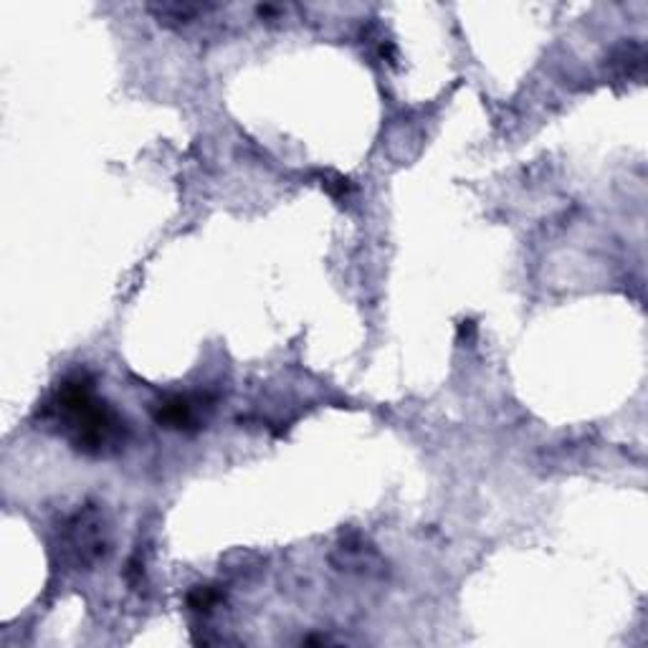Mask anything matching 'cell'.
<instances>
[{
  "label": "cell",
  "instance_id": "obj_4",
  "mask_svg": "<svg viewBox=\"0 0 648 648\" xmlns=\"http://www.w3.org/2000/svg\"><path fill=\"white\" fill-rule=\"evenodd\" d=\"M613 66L620 71L623 79H638L641 71H644V51H641V46H635V43L623 46L616 61H613Z\"/></svg>",
  "mask_w": 648,
  "mask_h": 648
},
{
  "label": "cell",
  "instance_id": "obj_6",
  "mask_svg": "<svg viewBox=\"0 0 648 648\" xmlns=\"http://www.w3.org/2000/svg\"><path fill=\"white\" fill-rule=\"evenodd\" d=\"M322 188H327V193L332 197H337V200H342V197H347V193H350V183L345 180V178H339V175H322Z\"/></svg>",
  "mask_w": 648,
  "mask_h": 648
},
{
  "label": "cell",
  "instance_id": "obj_3",
  "mask_svg": "<svg viewBox=\"0 0 648 648\" xmlns=\"http://www.w3.org/2000/svg\"><path fill=\"white\" fill-rule=\"evenodd\" d=\"M155 421L172 431H188L197 423V406L188 395H170L155 406Z\"/></svg>",
  "mask_w": 648,
  "mask_h": 648
},
{
  "label": "cell",
  "instance_id": "obj_5",
  "mask_svg": "<svg viewBox=\"0 0 648 648\" xmlns=\"http://www.w3.org/2000/svg\"><path fill=\"white\" fill-rule=\"evenodd\" d=\"M218 600H221V595L213 591V588H197V591L190 592V598H188L190 608H193V610H200V613H203V610L208 613Z\"/></svg>",
  "mask_w": 648,
  "mask_h": 648
},
{
  "label": "cell",
  "instance_id": "obj_1",
  "mask_svg": "<svg viewBox=\"0 0 648 648\" xmlns=\"http://www.w3.org/2000/svg\"><path fill=\"white\" fill-rule=\"evenodd\" d=\"M48 416L61 423L74 449L89 456L119 451L125 443V421L112 406L99 400L94 382L86 375H74L58 385L48 403Z\"/></svg>",
  "mask_w": 648,
  "mask_h": 648
},
{
  "label": "cell",
  "instance_id": "obj_2",
  "mask_svg": "<svg viewBox=\"0 0 648 648\" xmlns=\"http://www.w3.org/2000/svg\"><path fill=\"white\" fill-rule=\"evenodd\" d=\"M66 550L71 552L76 565H92L107 550L104 542V530L99 527L97 520H89L84 514H79L69 524V535H66Z\"/></svg>",
  "mask_w": 648,
  "mask_h": 648
}]
</instances>
